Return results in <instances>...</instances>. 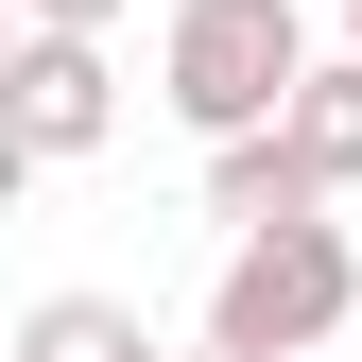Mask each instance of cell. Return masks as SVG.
Instances as JSON below:
<instances>
[{"label":"cell","mask_w":362,"mask_h":362,"mask_svg":"<svg viewBox=\"0 0 362 362\" xmlns=\"http://www.w3.org/2000/svg\"><path fill=\"white\" fill-rule=\"evenodd\" d=\"M310 69H328V52H310L293 0H173V35H156V104L190 121V139H259V121H293Z\"/></svg>","instance_id":"1"},{"label":"cell","mask_w":362,"mask_h":362,"mask_svg":"<svg viewBox=\"0 0 362 362\" xmlns=\"http://www.w3.org/2000/svg\"><path fill=\"white\" fill-rule=\"evenodd\" d=\"M207 345H259V362L362 345V259H345V224H276V242H224V276H207Z\"/></svg>","instance_id":"2"},{"label":"cell","mask_w":362,"mask_h":362,"mask_svg":"<svg viewBox=\"0 0 362 362\" xmlns=\"http://www.w3.org/2000/svg\"><path fill=\"white\" fill-rule=\"evenodd\" d=\"M104 139H121L104 35H18V173H86Z\"/></svg>","instance_id":"3"},{"label":"cell","mask_w":362,"mask_h":362,"mask_svg":"<svg viewBox=\"0 0 362 362\" xmlns=\"http://www.w3.org/2000/svg\"><path fill=\"white\" fill-rule=\"evenodd\" d=\"M207 224H224V242H276V224H328V173L293 156V121H259V139H207Z\"/></svg>","instance_id":"4"},{"label":"cell","mask_w":362,"mask_h":362,"mask_svg":"<svg viewBox=\"0 0 362 362\" xmlns=\"http://www.w3.org/2000/svg\"><path fill=\"white\" fill-rule=\"evenodd\" d=\"M18 362H173L139 328V293H35L18 310Z\"/></svg>","instance_id":"5"},{"label":"cell","mask_w":362,"mask_h":362,"mask_svg":"<svg viewBox=\"0 0 362 362\" xmlns=\"http://www.w3.org/2000/svg\"><path fill=\"white\" fill-rule=\"evenodd\" d=\"M293 156L328 173V190H362V52H328V69L293 86Z\"/></svg>","instance_id":"6"},{"label":"cell","mask_w":362,"mask_h":362,"mask_svg":"<svg viewBox=\"0 0 362 362\" xmlns=\"http://www.w3.org/2000/svg\"><path fill=\"white\" fill-rule=\"evenodd\" d=\"M18 35H121V0H18Z\"/></svg>","instance_id":"7"},{"label":"cell","mask_w":362,"mask_h":362,"mask_svg":"<svg viewBox=\"0 0 362 362\" xmlns=\"http://www.w3.org/2000/svg\"><path fill=\"white\" fill-rule=\"evenodd\" d=\"M190 362H259V345H190Z\"/></svg>","instance_id":"8"},{"label":"cell","mask_w":362,"mask_h":362,"mask_svg":"<svg viewBox=\"0 0 362 362\" xmlns=\"http://www.w3.org/2000/svg\"><path fill=\"white\" fill-rule=\"evenodd\" d=\"M345 52H362V0H345Z\"/></svg>","instance_id":"9"}]
</instances>
